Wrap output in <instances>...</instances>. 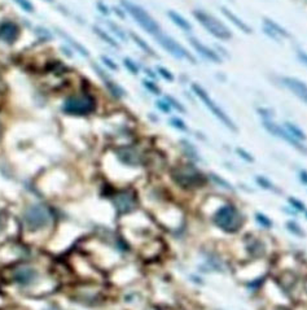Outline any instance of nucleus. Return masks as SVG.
I'll list each match as a JSON object with an SVG mask.
<instances>
[{
	"label": "nucleus",
	"instance_id": "f257e3e1",
	"mask_svg": "<svg viewBox=\"0 0 307 310\" xmlns=\"http://www.w3.org/2000/svg\"><path fill=\"white\" fill-rule=\"evenodd\" d=\"M121 5L136 21L139 26L142 27L144 31H146L148 34L153 35V36H157L158 34H161V26L158 25L157 21L144 8L138 5V4L132 3L130 0H121Z\"/></svg>",
	"mask_w": 307,
	"mask_h": 310
},
{
	"label": "nucleus",
	"instance_id": "f03ea898",
	"mask_svg": "<svg viewBox=\"0 0 307 310\" xmlns=\"http://www.w3.org/2000/svg\"><path fill=\"white\" fill-rule=\"evenodd\" d=\"M213 221L223 231H226V233H236V231H238L242 227L244 218L240 214V212L236 209V206L224 205L217 210Z\"/></svg>",
	"mask_w": 307,
	"mask_h": 310
},
{
	"label": "nucleus",
	"instance_id": "7ed1b4c3",
	"mask_svg": "<svg viewBox=\"0 0 307 310\" xmlns=\"http://www.w3.org/2000/svg\"><path fill=\"white\" fill-rule=\"evenodd\" d=\"M193 16L201 26H204L207 33L215 38L220 39V40H228V39L232 38V33H231L230 29L224 23L220 22L215 16L207 13L204 9H195Z\"/></svg>",
	"mask_w": 307,
	"mask_h": 310
},
{
	"label": "nucleus",
	"instance_id": "20e7f679",
	"mask_svg": "<svg viewBox=\"0 0 307 310\" xmlns=\"http://www.w3.org/2000/svg\"><path fill=\"white\" fill-rule=\"evenodd\" d=\"M192 90H193V93L196 95L201 101H202V104L206 107L211 113H213V116L217 117L220 122H222L227 128H230L231 131H237V128H236V125L232 120H231L228 114H227L224 110H223L220 107H219L217 103H215L210 96H209V93L206 92V90L202 89L200 85H197V83H193L192 85Z\"/></svg>",
	"mask_w": 307,
	"mask_h": 310
},
{
	"label": "nucleus",
	"instance_id": "39448f33",
	"mask_svg": "<svg viewBox=\"0 0 307 310\" xmlns=\"http://www.w3.org/2000/svg\"><path fill=\"white\" fill-rule=\"evenodd\" d=\"M171 177L179 186L184 188H195L201 187L206 182L204 175L197 170L193 165H184V166L174 167L171 171Z\"/></svg>",
	"mask_w": 307,
	"mask_h": 310
},
{
	"label": "nucleus",
	"instance_id": "423d86ee",
	"mask_svg": "<svg viewBox=\"0 0 307 310\" xmlns=\"http://www.w3.org/2000/svg\"><path fill=\"white\" fill-rule=\"evenodd\" d=\"M95 108H96V103L90 95L70 96L62 104V110L74 116H86L92 113Z\"/></svg>",
	"mask_w": 307,
	"mask_h": 310
},
{
	"label": "nucleus",
	"instance_id": "0eeeda50",
	"mask_svg": "<svg viewBox=\"0 0 307 310\" xmlns=\"http://www.w3.org/2000/svg\"><path fill=\"white\" fill-rule=\"evenodd\" d=\"M50 210L43 205L29 206L25 214H23V221L26 223L27 229L33 230V231L44 229L50 223Z\"/></svg>",
	"mask_w": 307,
	"mask_h": 310
},
{
	"label": "nucleus",
	"instance_id": "6e6552de",
	"mask_svg": "<svg viewBox=\"0 0 307 310\" xmlns=\"http://www.w3.org/2000/svg\"><path fill=\"white\" fill-rule=\"evenodd\" d=\"M154 38H156V40H157L160 46L163 47V48L175 58H179V60H188V61H191L192 64H196V58L193 57L192 55H191V52H188L184 47L181 46V43H178L174 38H171L169 35L163 34V33L158 34L157 36H154Z\"/></svg>",
	"mask_w": 307,
	"mask_h": 310
},
{
	"label": "nucleus",
	"instance_id": "1a4fd4ad",
	"mask_svg": "<svg viewBox=\"0 0 307 310\" xmlns=\"http://www.w3.org/2000/svg\"><path fill=\"white\" fill-rule=\"evenodd\" d=\"M263 128L267 130V131L271 134V135L276 136V138H280V139L285 140L287 143H289L292 147H294L296 149H298L300 152L302 153H306L307 155V147L302 144V142L300 140H297L296 138H293L290 134H289L284 128H281L277 124H275L272 120H269V121H263Z\"/></svg>",
	"mask_w": 307,
	"mask_h": 310
},
{
	"label": "nucleus",
	"instance_id": "9d476101",
	"mask_svg": "<svg viewBox=\"0 0 307 310\" xmlns=\"http://www.w3.org/2000/svg\"><path fill=\"white\" fill-rule=\"evenodd\" d=\"M280 82L281 85L284 86L285 89H288L294 96L307 104V83L294 77H281Z\"/></svg>",
	"mask_w": 307,
	"mask_h": 310
},
{
	"label": "nucleus",
	"instance_id": "9b49d317",
	"mask_svg": "<svg viewBox=\"0 0 307 310\" xmlns=\"http://www.w3.org/2000/svg\"><path fill=\"white\" fill-rule=\"evenodd\" d=\"M114 205L119 213H128L136 206V198L131 191H122L114 198Z\"/></svg>",
	"mask_w": 307,
	"mask_h": 310
},
{
	"label": "nucleus",
	"instance_id": "f8f14e48",
	"mask_svg": "<svg viewBox=\"0 0 307 310\" xmlns=\"http://www.w3.org/2000/svg\"><path fill=\"white\" fill-rule=\"evenodd\" d=\"M189 43H191V46L196 50V52H199V55L202 56L205 60H207V61L210 62H215V64H222V57H220L213 48L207 47L206 44H204L201 40H199V39L195 38V36H189Z\"/></svg>",
	"mask_w": 307,
	"mask_h": 310
},
{
	"label": "nucleus",
	"instance_id": "ddd939ff",
	"mask_svg": "<svg viewBox=\"0 0 307 310\" xmlns=\"http://www.w3.org/2000/svg\"><path fill=\"white\" fill-rule=\"evenodd\" d=\"M117 157H118L123 164L131 165V166H138L142 164V156L136 149L131 147L119 148L117 151Z\"/></svg>",
	"mask_w": 307,
	"mask_h": 310
},
{
	"label": "nucleus",
	"instance_id": "4468645a",
	"mask_svg": "<svg viewBox=\"0 0 307 310\" xmlns=\"http://www.w3.org/2000/svg\"><path fill=\"white\" fill-rule=\"evenodd\" d=\"M19 35V29L12 21H4L0 23V40L5 43H13Z\"/></svg>",
	"mask_w": 307,
	"mask_h": 310
},
{
	"label": "nucleus",
	"instance_id": "2eb2a0df",
	"mask_svg": "<svg viewBox=\"0 0 307 310\" xmlns=\"http://www.w3.org/2000/svg\"><path fill=\"white\" fill-rule=\"evenodd\" d=\"M36 272L31 268H19L15 272V279L17 283L22 284V286H27V284L33 283L36 279Z\"/></svg>",
	"mask_w": 307,
	"mask_h": 310
},
{
	"label": "nucleus",
	"instance_id": "dca6fc26",
	"mask_svg": "<svg viewBox=\"0 0 307 310\" xmlns=\"http://www.w3.org/2000/svg\"><path fill=\"white\" fill-rule=\"evenodd\" d=\"M220 9H222L223 15L226 16L227 18L230 19L231 22L234 23L235 26L237 27V29H240V30L244 31V33H246V34H250V33H252V27H250L249 25L245 22V21H242V19L238 17V16L235 15L234 12L230 11V9L226 7H222Z\"/></svg>",
	"mask_w": 307,
	"mask_h": 310
},
{
	"label": "nucleus",
	"instance_id": "f3484780",
	"mask_svg": "<svg viewBox=\"0 0 307 310\" xmlns=\"http://www.w3.org/2000/svg\"><path fill=\"white\" fill-rule=\"evenodd\" d=\"M263 21V27L266 29H269L270 31H272L273 34L279 36V38H290V34H289V31L287 29L281 26L280 23L275 22L273 19L269 18V17H265V18L262 19Z\"/></svg>",
	"mask_w": 307,
	"mask_h": 310
},
{
	"label": "nucleus",
	"instance_id": "a211bd4d",
	"mask_svg": "<svg viewBox=\"0 0 307 310\" xmlns=\"http://www.w3.org/2000/svg\"><path fill=\"white\" fill-rule=\"evenodd\" d=\"M57 34L60 35V36H62V38H64V40H66V42L69 43L70 46L73 47L74 50L77 51L78 54L82 55L83 57H90L89 50H87V48H86L85 46H82L81 43L78 42V40H75V39H74V38H72V36H70L69 34H66L65 31H64V30H60V29H57Z\"/></svg>",
	"mask_w": 307,
	"mask_h": 310
},
{
	"label": "nucleus",
	"instance_id": "6ab92c4d",
	"mask_svg": "<svg viewBox=\"0 0 307 310\" xmlns=\"http://www.w3.org/2000/svg\"><path fill=\"white\" fill-rule=\"evenodd\" d=\"M167 17L173 21V23H175L183 31H192V25L189 23V21H187V18H184L183 16L179 15L178 12L167 11Z\"/></svg>",
	"mask_w": 307,
	"mask_h": 310
},
{
	"label": "nucleus",
	"instance_id": "aec40b11",
	"mask_svg": "<svg viewBox=\"0 0 307 310\" xmlns=\"http://www.w3.org/2000/svg\"><path fill=\"white\" fill-rule=\"evenodd\" d=\"M104 83H105V87L108 89V91H109L113 96L117 97V99H122V97L126 96V91H125V90H123L122 87L117 83V82L110 79V78L105 79Z\"/></svg>",
	"mask_w": 307,
	"mask_h": 310
},
{
	"label": "nucleus",
	"instance_id": "412c9836",
	"mask_svg": "<svg viewBox=\"0 0 307 310\" xmlns=\"http://www.w3.org/2000/svg\"><path fill=\"white\" fill-rule=\"evenodd\" d=\"M92 31L95 33V34L99 36V38L103 40V42H105L107 44H109L110 47H113V48H118L119 44L117 42H115V39L111 36L108 31H105L104 29H101V27L99 26H92Z\"/></svg>",
	"mask_w": 307,
	"mask_h": 310
},
{
	"label": "nucleus",
	"instance_id": "4be33fe9",
	"mask_svg": "<svg viewBox=\"0 0 307 310\" xmlns=\"http://www.w3.org/2000/svg\"><path fill=\"white\" fill-rule=\"evenodd\" d=\"M284 128L293 136V138H296V139L300 140V142H304V140L307 139L306 134L302 131V128H300L297 125L292 124V122H285Z\"/></svg>",
	"mask_w": 307,
	"mask_h": 310
},
{
	"label": "nucleus",
	"instance_id": "5701e85b",
	"mask_svg": "<svg viewBox=\"0 0 307 310\" xmlns=\"http://www.w3.org/2000/svg\"><path fill=\"white\" fill-rule=\"evenodd\" d=\"M130 36H131V39H132V40L135 42V44H136L138 47H140V48H142V50L145 52V54L150 55V56H156L153 48H152V47H150L149 44H148V43L144 40V39L140 38L138 34H135V33H130Z\"/></svg>",
	"mask_w": 307,
	"mask_h": 310
},
{
	"label": "nucleus",
	"instance_id": "b1692460",
	"mask_svg": "<svg viewBox=\"0 0 307 310\" xmlns=\"http://www.w3.org/2000/svg\"><path fill=\"white\" fill-rule=\"evenodd\" d=\"M165 100H166V103H167V104L170 105V108L171 109H175V110H178V112H181V113H185V108L184 107H183V105L181 104V103H179V101L177 100V99H175V97L174 96H170V95H166L165 96Z\"/></svg>",
	"mask_w": 307,
	"mask_h": 310
},
{
	"label": "nucleus",
	"instance_id": "393cba45",
	"mask_svg": "<svg viewBox=\"0 0 307 310\" xmlns=\"http://www.w3.org/2000/svg\"><path fill=\"white\" fill-rule=\"evenodd\" d=\"M107 25H108V27H109V29L111 30V33H114V34L117 35V36H118L119 39H122V40H126L127 36H126V34H125V31H123L122 29H121V27H119L118 25H117V23L113 22V21H107Z\"/></svg>",
	"mask_w": 307,
	"mask_h": 310
},
{
	"label": "nucleus",
	"instance_id": "a878e982",
	"mask_svg": "<svg viewBox=\"0 0 307 310\" xmlns=\"http://www.w3.org/2000/svg\"><path fill=\"white\" fill-rule=\"evenodd\" d=\"M15 3L17 4L18 7H21V9L27 12V13H33V12H35V7L33 5V3H31L30 0H15Z\"/></svg>",
	"mask_w": 307,
	"mask_h": 310
},
{
	"label": "nucleus",
	"instance_id": "bb28decb",
	"mask_svg": "<svg viewBox=\"0 0 307 310\" xmlns=\"http://www.w3.org/2000/svg\"><path fill=\"white\" fill-rule=\"evenodd\" d=\"M257 183L259 184L261 187H263V188H266V190H270V191H276V192H279V190H277L276 187L273 186L272 183L270 182L269 179L265 178V177H257Z\"/></svg>",
	"mask_w": 307,
	"mask_h": 310
},
{
	"label": "nucleus",
	"instance_id": "cd10ccee",
	"mask_svg": "<svg viewBox=\"0 0 307 310\" xmlns=\"http://www.w3.org/2000/svg\"><path fill=\"white\" fill-rule=\"evenodd\" d=\"M123 64H125V66H126L127 70H128L130 73L135 74V75L139 73V66L136 65V62L132 61L131 58H128V57L125 58V60H123Z\"/></svg>",
	"mask_w": 307,
	"mask_h": 310
},
{
	"label": "nucleus",
	"instance_id": "c85d7f7f",
	"mask_svg": "<svg viewBox=\"0 0 307 310\" xmlns=\"http://www.w3.org/2000/svg\"><path fill=\"white\" fill-rule=\"evenodd\" d=\"M143 85H144L145 89L149 90L150 92L154 93V95H160V92H161V91H160V87H158L153 81H150V79H144V81H143Z\"/></svg>",
	"mask_w": 307,
	"mask_h": 310
},
{
	"label": "nucleus",
	"instance_id": "c756f323",
	"mask_svg": "<svg viewBox=\"0 0 307 310\" xmlns=\"http://www.w3.org/2000/svg\"><path fill=\"white\" fill-rule=\"evenodd\" d=\"M157 72H158V74H160V75L163 78V79H166V81H174L173 73H171L170 70L166 69V68H163V66H158Z\"/></svg>",
	"mask_w": 307,
	"mask_h": 310
},
{
	"label": "nucleus",
	"instance_id": "7c9ffc66",
	"mask_svg": "<svg viewBox=\"0 0 307 310\" xmlns=\"http://www.w3.org/2000/svg\"><path fill=\"white\" fill-rule=\"evenodd\" d=\"M287 226H288V230L290 231V233L296 234V235H298V237H304L305 235L304 231L301 230V227L297 225L296 222H292V221L288 222V223H287Z\"/></svg>",
	"mask_w": 307,
	"mask_h": 310
},
{
	"label": "nucleus",
	"instance_id": "2f4dec72",
	"mask_svg": "<svg viewBox=\"0 0 307 310\" xmlns=\"http://www.w3.org/2000/svg\"><path fill=\"white\" fill-rule=\"evenodd\" d=\"M257 112H258V114H259V116H261L262 118H263V121L271 120V118H272V116H273L272 110H270L269 108H258Z\"/></svg>",
	"mask_w": 307,
	"mask_h": 310
},
{
	"label": "nucleus",
	"instance_id": "473e14b6",
	"mask_svg": "<svg viewBox=\"0 0 307 310\" xmlns=\"http://www.w3.org/2000/svg\"><path fill=\"white\" fill-rule=\"evenodd\" d=\"M255 217H257L258 223H261V225L263 226V227H266V229H269V227H271V226H272V222L270 221L269 218L266 217V216H263V214L257 213V216H255Z\"/></svg>",
	"mask_w": 307,
	"mask_h": 310
},
{
	"label": "nucleus",
	"instance_id": "72a5a7b5",
	"mask_svg": "<svg viewBox=\"0 0 307 310\" xmlns=\"http://www.w3.org/2000/svg\"><path fill=\"white\" fill-rule=\"evenodd\" d=\"M210 177H211V179H213V181H215V182L218 183L219 186L224 187V188H227V190H230V191L232 190V187H231L230 183L227 182V181H224V179L220 178V177H219V175H217V174H211Z\"/></svg>",
	"mask_w": 307,
	"mask_h": 310
},
{
	"label": "nucleus",
	"instance_id": "f704fd0d",
	"mask_svg": "<svg viewBox=\"0 0 307 310\" xmlns=\"http://www.w3.org/2000/svg\"><path fill=\"white\" fill-rule=\"evenodd\" d=\"M101 61H103L104 65L107 66V68H109L110 70H118V65H117L110 57H108V56H101Z\"/></svg>",
	"mask_w": 307,
	"mask_h": 310
},
{
	"label": "nucleus",
	"instance_id": "c9c22d12",
	"mask_svg": "<svg viewBox=\"0 0 307 310\" xmlns=\"http://www.w3.org/2000/svg\"><path fill=\"white\" fill-rule=\"evenodd\" d=\"M170 124L173 125L174 128H177L178 130H181V131H185V130H187V126H185V124L181 118H175V117H174V118L170 120Z\"/></svg>",
	"mask_w": 307,
	"mask_h": 310
},
{
	"label": "nucleus",
	"instance_id": "e433bc0d",
	"mask_svg": "<svg viewBox=\"0 0 307 310\" xmlns=\"http://www.w3.org/2000/svg\"><path fill=\"white\" fill-rule=\"evenodd\" d=\"M296 55H297V57H298V60H300V61L302 62L304 65L307 66V52H306V51L297 48Z\"/></svg>",
	"mask_w": 307,
	"mask_h": 310
},
{
	"label": "nucleus",
	"instance_id": "4c0bfd02",
	"mask_svg": "<svg viewBox=\"0 0 307 310\" xmlns=\"http://www.w3.org/2000/svg\"><path fill=\"white\" fill-rule=\"evenodd\" d=\"M236 152H237L238 155H240V157H241V159L246 160L248 163H253V161H254V159L252 157V155H249L248 152L244 151L242 148H237V149H236Z\"/></svg>",
	"mask_w": 307,
	"mask_h": 310
},
{
	"label": "nucleus",
	"instance_id": "58836bf2",
	"mask_svg": "<svg viewBox=\"0 0 307 310\" xmlns=\"http://www.w3.org/2000/svg\"><path fill=\"white\" fill-rule=\"evenodd\" d=\"M157 108L160 109V110H162V112H165V113H169L170 110H171V108H170V105L166 103V100H158L157 103Z\"/></svg>",
	"mask_w": 307,
	"mask_h": 310
},
{
	"label": "nucleus",
	"instance_id": "ea45409f",
	"mask_svg": "<svg viewBox=\"0 0 307 310\" xmlns=\"http://www.w3.org/2000/svg\"><path fill=\"white\" fill-rule=\"evenodd\" d=\"M96 8L99 9V11H100L101 15H104V16H109V15H110V11H109V8H108L107 5H105V4L103 3V1H97Z\"/></svg>",
	"mask_w": 307,
	"mask_h": 310
},
{
	"label": "nucleus",
	"instance_id": "a19ab883",
	"mask_svg": "<svg viewBox=\"0 0 307 310\" xmlns=\"http://www.w3.org/2000/svg\"><path fill=\"white\" fill-rule=\"evenodd\" d=\"M289 202L292 204V206H294V208H297L298 210H305V205L302 204L301 201H298V200H296V199H293L290 198L289 199Z\"/></svg>",
	"mask_w": 307,
	"mask_h": 310
},
{
	"label": "nucleus",
	"instance_id": "79ce46f5",
	"mask_svg": "<svg viewBox=\"0 0 307 310\" xmlns=\"http://www.w3.org/2000/svg\"><path fill=\"white\" fill-rule=\"evenodd\" d=\"M35 30H36V34L42 35V36H44V38H51V36H52V34H51L50 31L46 30L44 27H36Z\"/></svg>",
	"mask_w": 307,
	"mask_h": 310
},
{
	"label": "nucleus",
	"instance_id": "37998d69",
	"mask_svg": "<svg viewBox=\"0 0 307 310\" xmlns=\"http://www.w3.org/2000/svg\"><path fill=\"white\" fill-rule=\"evenodd\" d=\"M263 33H265V34L269 35L270 38L273 39V40H276V42H280V38H279V36H276V35L273 34L272 31H270L269 29H266V27H263Z\"/></svg>",
	"mask_w": 307,
	"mask_h": 310
},
{
	"label": "nucleus",
	"instance_id": "c03bdc74",
	"mask_svg": "<svg viewBox=\"0 0 307 310\" xmlns=\"http://www.w3.org/2000/svg\"><path fill=\"white\" fill-rule=\"evenodd\" d=\"M300 179H301V182L304 183V184H307V171L306 170L300 171Z\"/></svg>",
	"mask_w": 307,
	"mask_h": 310
},
{
	"label": "nucleus",
	"instance_id": "a18cd8bd",
	"mask_svg": "<svg viewBox=\"0 0 307 310\" xmlns=\"http://www.w3.org/2000/svg\"><path fill=\"white\" fill-rule=\"evenodd\" d=\"M114 12H115V15L119 16L121 18H125V12H123L122 9H119L118 7H114Z\"/></svg>",
	"mask_w": 307,
	"mask_h": 310
},
{
	"label": "nucleus",
	"instance_id": "49530a36",
	"mask_svg": "<svg viewBox=\"0 0 307 310\" xmlns=\"http://www.w3.org/2000/svg\"><path fill=\"white\" fill-rule=\"evenodd\" d=\"M145 73H146V75H148V77L152 78V79H156V77H157V75H156V74L153 73V70L145 69Z\"/></svg>",
	"mask_w": 307,
	"mask_h": 310
},
{
	"label": "nucleus",
	"instance_id": "de8ad7c7",
	"mask_svg": "<svg viewBox=\"0 0 307 310\" xmlns=\"http://www.w3.org/2000/svg\"><path fill=\"white\" fill-rule=\"evenodd\" d=\"M44 1H47V3H54V0H44Z\"/></svg>",
	"mask_w": 307,
	"mask_h": 310
},
{
	"label": "nucleus",
	"instance_id": "09e8293b",
	"mask_svg": "<svg viewBox=\"0 0 307 310\" xmlns=\"http://www.w3.org/2000/svg\"><path fill=\"white\" fill-rule=\"evenodd\" d=\"M0 131H1V128H0Z\"/></svg>",
	"mask_w": 307,
	"mask_h": 310
},
{
	"label": "nucleus",
	"instance_id": "8fccbe9b",
	"mask_svg": "<svg viewBox=\"0 0 307 310\" xmlns=\"http://www.w3.org/2000/svg\"><path fill=\"white\" fill-rule=\"evenodd\" d=\"M306 216H307V212H306Z\"/></svg>",
	"mask_w": 307,
	"mask_h": 310
}]
</instances>
